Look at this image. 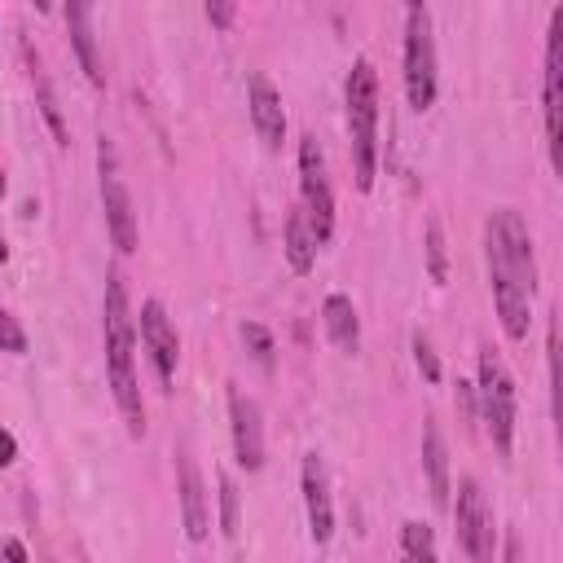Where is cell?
Returning <instances> with one entry per match:
<instances>
[{"label": "cell", "instance_id": "cell-1", "mask_svg": "<svg viewBox=\"0 0 563 563\" xmlns=\"http://www.w3.org/2000/svg\"><path fill=\"white\" fill-rule=\"evenodd\" d=\"M484 264H488L497 321L510 343H523L537 303V255H532V233L515 207H497L484 220Z\"/></svg>", "mask_w": 563, "mask_h": 563}, {"label": "cell", "instance_id": "cell-2", "mask_svg": "<svg viewBox=\"0 0 563 563\" xmlns=\"http://www.w3.org/2000/svg\"><path fill=\"white\" fill-rule=\"evenodd\" d=\"M101 334H106V378L114 391V405L123 413V427L132 440L145 435V400L136 383V325L128 308V282L119 268L106 273V308H101Z\"/></svg>", "mask_w": 563, "mask_h": 563}, {"label": "cell", "instance_id": "cell-3", "mask_svg": "<svg viewBox=\"0 0 563 563\" xmlns=\"http://www.w3.org/2000/svg\"><path fill=\"white\" fill-rule=\"evenodd\" d=\"M347 106V150H352V176L356 189L369 194L378 176V75L369 57H356L343 84Z\"/></svg>", "mask_w": 563, "mask_h": 563}, {"label": "cell", "instance_id": "cell-4", "mask_svg": "<svg viewBox=\"0 0 563 563\" xmlns=\"http://www.w3.org/2000/svg\"><path fill=\"white\" fill-rule=\"evenodd\" d=\"M515 400H519V391H515L506 361L497 356V347L484 343L479 347V378H475V413H479V422H484V431L501 457H510V449H515Z\"/></svg>", "mask_w": 563, "mask_h": 563}, {"label": "cell", "instance_id": "cell-5", "mask_svg": "<svg viewBox=\"0 0 563 563\" xmlns=\"http://www.w3.org/2000/svg\"><path fill=\"white\" fill-rule=\"evenodd\" d=\"M97 176H101V211H106L110 242L119 255H132L136 251V211H132V194H128L123 172H119V150L106 132L97 141Z\"/></svg>", "mask_w": 563, "mask_h": 563}, {"label": "cell", "instance_id": "cell-6", "mask_svg": "<svg viewBox=\"0 0 563 563\" xmlns=\"http://www.w3.org/2000/svg\"><path fill=\"white\" fill-rule=\"evenodd\" d=\"M405 97H409V110L418 114L435 106V35H431L427 4L409 9L405 18Z\"/></svg>", "mask_w": 563, "mask_h": 563}, {"label": "cell", "instance_id": "cell-7", "mask_svg": "<svg viewBox=\"0 0 563 563\" xmlns=\"http://www.w3.org/2000/svg\"><path fill=\"white\" fill-rule=\"evenodd\" d=\"M299 207H303L317 242L325 246L330 233H334V189H330V176H325L321 141L312 132L299 136Z\"/></svg>", "mask_w": 563, "mask_h": 563}, {"label": "cell", "instance_id": "cell-8", "mask_svg": "<svg viewBox=\"0 0 563 563\" xmlns=\"http://www.w3.org/2000/svg\"><path fill=\"white\" fill-rule=\"evenodd\" d=\"M453 532H457V545H462L466 559H475V563L493 559V515H488V501H484V488H479L475 475L457 479Z\"/></svg>", "mask_w": 563, "mask_h": 563}, {"label": "cell", "instance_id": "cell-9", "mask_svg": "<svg viewBox=\"0 0 563 563\" xmlns=\"http://www.w3.org/2000/svg\"><path fill=\"white\" fill-rule=\"evenodd\" d=\"M141 347L150 352V365L158 374V387L172 391L176 361H180V339H176V325H172V317H167V308L158 299H145L141 303Z\"/></svg>", "mask_w": 563, "mask_h": 563}, {"label": "cell", "instance_id": "cell-10", "mask_svg": "<svg viewBox=\"0 0 563 563\" xmlns=\"http://www.w3.org/2000/svg\"><path fill=\"white\" fill-rule=\"evenodd\" d=\"M229 431H233L238 466L260 471L264 466V422H260V405L242 387H229Z\"/></svg>", "mask_w": 563, "mask_h": 563}, {"label": "cell", "instance_id": "cell-11", "mask_svg": "<svg viewBox=\"0 0 563 563\" xmlns=\"http://www.w3.org/2000/svg\"><path fill=\"white\" fill-rule=\"evenodd\" d=\"M299 484H303V510H308V537L317 545H325L334 537V501H330V475L321 453H303L299 466Z\"/></svg>", "mask_w": 563, "mask_h": 563}, {"label": "cell", "instance_id": "cell-12", "mask_svg": "<svg viewBox=\"0 0 563 563\" xmlns=\"http://www.w3.org/2000/svg\"><path fill=\"white\" fill-rule=\"evenodd\" d=\"M62 9H66V31H70V48H75V57H79V70L88 75L92 88H106V66H101L97 26H92L97 0H62Z\"/></svg>", "mask_w": 563, "mask_h": 563}, {"label": "cell", "instance_id": "cell-13", "mask_svg": "<svg viewBox=\"0 0 563 563\" xmlns=\"http://www.w3.org/2000/svg\"><path fill=\"white\" fill-rule=\"evenodd\" d=\"M246 110H251V123H255V136L264 141V150H282L286 110H282V92L268 84V75H251L246 79Z\"/></svg>", "mask_w": 563, "mask_h": 563}, {"label": "cell", "instance_id": "cell-14", "mask_svg": "<svg viewBox=\"0 0 563 563\" xmlns=\"http://www.w3.org/2000/svg\"><path fill=\"white\" fill-rule=\"evenodd\" d=\"M176 475H180V523H185V537L198 545L207 541V528H211V515H207V488H202V471L198 462L189 457V449L176 453Z\"/></svg>", "mask_w": 563, "mask_h": 563}, {"label": "cell", "instance_id": "cell-15", "mask_svg": "<svg viewBox=\"0 0 563 563\" xmlns=\"http://www.w3.org/2000/svg\"><path fill=\"white\" fill-rule=\"evenodd\" d=\"M559 13L545 26V66H541V119H545V145H550V163L559 158Z\"/></svg>", "mask_w": 563, "mask_h": 563}, {"label": "cell", "instance_id": "cell-16", "mask_svg": "<svg viewBox=\"0 0 563 563\" xmlns=\"http://www.w3.org/2000/svg\"><path fill=\"white\" fill-rule=\"evenodd\" d=\"M321 321H325V334H330V343L339 347V352H361V317H356V303L347 299V295H325V303H321Z\"/></svg>", "mask_w": 563, "mask_h": 563}, {"label": "cell", "instance_id": "cell-17", "mask_svg": "<svg viewBox=\"0 0 563 563\" xmlns=\"http://www.w3.org/2000/svg\"><path fill=\"white\" fill-rule=\"evenodd\" d=\"M422 466H427V484H431V501L440 510H449V449H444V435H440V422L427 418L422 427Z\"/></svg>", "mask_w": 563, "mask_h": 563}, {"label": "cell", "instance_id": "cell-18", "mask_svg": "<svg viewBox=\"0 0 563 563\" xmlns=\"http://www.w3.org/2000/svg\"><path fill=\"white\" fill-rule=\"evenodd\" d=\"M282 251H286V264H290L295 273H312L321 242H317V233H312V224H308V216H303V207H299V202H295V207H290V216H286Z\"/></svg>", "mask_w": 563, "mask_h": 563}, {"label": "cell", "instance_id": "cell-19", "mask_svg": "<svg viewBox=\"0 0 563 563\" xmlns=\"http://www.w3.org/2000/svg\"><path fill=\"white\" fill-rule=\"evenodd\" d=\"M400 554L431 563V559H435V537H431V528L418 523V519H405V523H400Z\"/></svg>", "mask_w": 563, "mask_h": 563}, {"label": "cell", "instance_id": "cell-20", "mask_svg": "<svg viewBox=\"0 0 563 563\" xmlns=\"http://www.w3.org/2000/svg\"><path fill=\"white\" fill-rule=\"evenodd\" d=\"M427 273H431V282H435V286H444V282H449V260H444V229H440V220H435V216L427 220Z\"/></svg>", "mask_w": 563, "mask_h": 563}, {"label": "cell", "instance_id": "cell-21", "mask_svg": "<svg viewBox=\"0 0 563 563\" xmlns=\"http://www.w3.org/2000/svg\"><path fill=\"white\" fill-rule=\"evenodd\" d=\"M31 75H35V84H40V110H44V123L53 128L57 145H66V128H62V114H57V101H53V92H48V75H44V66H40V57H31Z\"/></svg>", "mask_w": 563, "mask_h": 563}, {"label": "cell", "instance_id": "cell-22", "mask_svg": "<svg viewBox=\"0 0 563 563\" xmlns=\"http://www.w3.org/2000/svg\"><path fill=\"white\" fill-rule=\"evenodd\" d=\"M220 532L238 541V484L229 475H220Z\"/></svg>", "mask_w": 563, "mask_h": 563}, {"label": "cell", "instance_id": "cell-23", "mask_svg": "<svg viewBox=\"0 0 563 563\" xmlns=\"http://www.w3.org/2000/svg\"><path fill=\"white\" fill-rule=\"evenodd\" d=\"M242 339H246L251 356H255L264 369H273V352H277V347H273V334H268L260 321H246V325H242Z\"/></svg>", "mask_w": 563, "mask_h": 563}, {"label": "cell", "instance_id": "cell-24", "mask_svg": "<svg viewBox=\"0 0 563 563\" xmlns=\"http://www.w3.org/2000/svg\"><path fill=\"white\" fill-rule=\"evenodd\" d=\"M413 361H418L427 383H440V356H435V347H431V339L422 330H413Z\"/></svg>", "mask_w": 563, "mask_h": 563}, {"label": "cell", "instance_id": "cell-25", "mask_svg": "<svg viewBox=\"0 0 563 563\" xmlns=\"http://www.w3.org/2000/svg\"><path fill=\"white\" fill-rule=\"evenodd\" d=\"M0 352H13V356L26 352V330L18 325V317H9L4 303H0Z\"/></svg>", "mask_w": 563, "mask_h": 563}, {"label": "cell", "instance_id": "cell-26", "mask_svg": "<svg viewBox=\"0 0 563 563\" xmlns=\"http://www.w3.org/2000/svg\"><path fill=\"white\" fill-rule=\"evenodd\" d=\"M233 13H238V0H207V18H211L216 31H229Z\"/></svg>", "mask_w": 563, "mask_h": 563}, {"label": "cell", "instance_id": "cell-27", "mask_svg": "<svg viewBox=\"0 0 563 563\" xmlns=\"http://www.w3.org/2000/svg\"><path fill=\"white\" fill-rule=\"evenodd\" d=\"M13 457H18V440L0 427V466H13Z\"/></svg>", "mask_w": 563, "mask_h": 563}, {"label": "cell", "instance_id": "cell-28", "mask_svg": "<svg viewBox=\"0 0 563 563\" xmlns=\"http://www.w3.org/2000/svg\"><path fill=\"white\" fill-rule=\"evenodd\" d=\"M4 554H9L13 563H22V559H26V545H22V541H4Z\"/></svg>", "mask_w": 563, "mask_h": 563}, {"label": "cell", "instance_id": "cell-29", "mask_svg": "<svg viewBox=\"0 0 563 563\" xmlns=\"http://www.w3.org/2000/svg\"><path fill=\"white\" fill-rule=\"evenodd\" d=\"M0 264H9V242L0 238Z\"/></svg>", "mask_w": 563, "mask_h": 563}, {"label": "cell", "instance_id": "cell-30", "mask_svg": "<svg viewBox=\"0 0 563 563\" xmlns=\"http://www.w3.org/2000/svg\"><path fill=\"white\" fill-rule=\"evenodd\" d=\"M31 4H35L40 13H48V9H53V0H31Z\"/></svg>", "mask_w": 563, "mask_h": 563}, {"label": "cell", "instance_id": "cell-31", "mask_svg": "<svg viewBox=\"0 0 563 563\" xmlns=\"http://www.w3.org/2000/svg\"><path fill=\"white\" fill-rule=\"evenodd\" d=\"M418 4H422V0H405V9H418Z\"/></svg>", "mask_w": 563, "mask_h": 563}]
</instances>
